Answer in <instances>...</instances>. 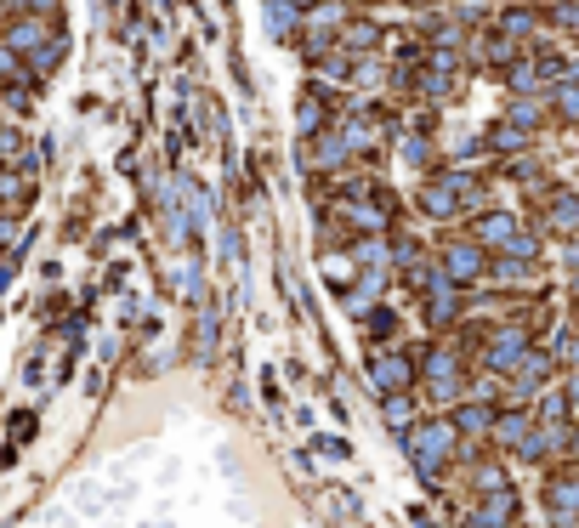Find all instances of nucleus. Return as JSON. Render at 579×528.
I'll return each mask as SVG.
<instances>
[{"instance_id":"nucleus-15","label":"nucleus","mask_w":579,"mask_h":528,"mask_svg":"<svg viewBox=\"0 0 579 528\" xmlns=\"http://www.w3.org/2000/svg\"><path fill=\"white\" fill-rule=\"evenodd\" d=\"M341 46H347V52H375V46H381V23L375 18L347 23V29H341Z\"/></svg>"},{"instance_id":"nucleus-24","label":"nucleus","mask_w":579,"mask_h":528,"mask_svg":"<svg viewBox=\"0 0 579 528\" xmlns=\"http://www.w3.org/2000/svg\"><path fill=\"white\" fill-rule=\"evenodd\" d=\"M313 449H318V455H335V460H341V455H352L347 443H335V438H318V443H313Z\"/></svg>"},{"instance_id":"nucleus-13","label":"nucleus","mask_w":579,"mask_h":528,"mask_svg":"<svg viewBox=\"0 0 579 528\" xmlns=\"http://www.w3.org/2000/svg\"><path fill=\"white\" fill-rule=\"evenodd\" d=\"M528 142H534V131H523V125H511V120H500L489 131V154H523Z\"/></svg>"},{"instance_id":"nucleus-22","label":"nucleus","mask_w":579,"mask_h":528,"mask_svg":"<svg viewBox=\"0 0 579 528\" xmlns=\"http://www.w3.org/2000/svg\"><path fill=\"white\" fill-rule=\"evenodd\" d=\"M426 148H432L426 137H404V148H398V154H404L409 165H426Z\"/></svg>"},{"instance_id":"nucleus-7","label":"nucleus","mask_w":579,"mask_h":528,"mask_svg":"<svg viewBox=\"0 0 579 528\" xmlns=\"http://www.w3.org/2000/svg\"><path fill=\"white\" fill-rule=\"evenodd\" d=\"M489 23L500 29V35L523 40V46H534V40H540V12H534V6H523V0H511V6H500V12H494Z\"/></svg>"},{"instance_id":"nucleus-3","label":"nucleus","mask_w":579,"mask_h":528,"mask_svg":"<svg viewBox=\"0 0 579 528\" xmlns=\"http://www.w3.org/2000/svg\"><path fill=\"white\" fill-rule=\"evenodd\" d=\"M369 381H375V392H409V381H415V352H369Z\"/></svg>"},{"instance_id":"nucleus-26","label":"nucleus","mask_w":579,"mask_h":528,"mask_svg":"<svg viewBox=\"0 0 579 528\" xmlns=\"http://www.w3.org/2000/svg\"><path fill=\"white\" fill-rule=\"evenodd\" d=\"M6 6H18V0H0V23H6Z\"/></svg>"},{"instance_id":"nucleus-28","label":"nucleus","mask_w":579,"mask_h":528,"mask_svg":"<svg viewBox=\"0 0 579 528\" xmlns=\"http://www.w3.org/2000/svg\"><path fill=\"white\" fill-rule=\"evenodd\" d=\"M574 472H579V466H574Z\"/></svg>"},{"instance_id":"nucleus-25","label":"nucleus","mask_w":579,"mask_h":528,"mask_svg":"<svg viewBox=\"0 0 579 528\" xmlns=\"http://www.w3.org/2000/svg\"><path fill=\"white\" fill-rule=\"evenodd\" d=\"M568 409H579V370L568 375Z\"/></svg>"},{"instance_id":"nucleus-2","label":"nucleus","mask_w":579,"mask_h":528,"mask_svg":"<svg viewBox=\"0 0 579 528\" xmlns=\"http://www.w3.org/2000/svg\"><path fill=\"white\" fill-rule=\"evenodd\" d=\"M421 375H426V392H432V398H460V375H466V364H460V352H449V347H426L421 352Z\"/></svg>"},{"instance_id":"nucleus-16","label":"nucleus","mask_w":579,"mask_h":528,"mask_svg":"<svg viewBox=\"0 0 579 528\" xmlns=\"http://www.w3.org/2000/svg\"><path fill=\"white\" fill-rule=\"evenodd\" d=\"M449 421H455L460 432H494V421H500V415H494L489 404H460L455 415H449Z\"/></svg>"},{"instance_id":"nucleus-17","label":"nucleus","mask_w":579,"mask_h":528,"mask_svg":"<svg viewBox=\"0 0 579 528\" xmlns=\"http://www.w3.org/2000/svg\"><path fill=\"white\" fill-rule=\"evenodd\" d=\"M551 103H557L562 120L579 125V74H568V80H557V86H551Z\"/></svg>"},{"instance_id":"nucleus-23","label":"nucleus","mask_w":579,"mask_h":528,"mask_svg":"<svg viewBox=\"0 0 579 528\" xmlns=\"http://www.w3.org/2000/svg\"><path fill=\"white\" fill-rule=\"evenodd\" d=\"M369 330H375V335H392V330H398V318H392V313H369Z\"/></svg>"},{"instance_id":"nucleus-11","label":"nucleus","mask_w":579,"mask_h":528,"mask_svg":"<svg viewBox=\"0 0 579 528\" xmlns=\"http://www.w3.org/2000/svg\"><path fill=\"white\" fill-rule=\"evenodd\" d=\"M301 137H318V131H324V125H330V97H324V91L318 86H307L301 91Z\"/></svg>"},{"instance_id":"nucleus-20","label":"nucleus","mask_w":579,"mask_h":528,"mask_svg":"<svg viewBox=\"0 0 579 528\" xmlns=\"http://www.w3.org/2000/svg\"><path fill=\"white\" fill-rule=\"evenodd\" d=\"M0 205H6V211H23V205H29V182H23V176H0Z\"/></svg>"},{"instance_id":"nucleus-29","label":"nucleus","mask_w":579,"mask_h":528,"mask_svg":"<svg viewBox=\"0 0 579 528\" xmlns=\"http://www.w3.org/2000/svg\"><path fill=\"white\" fill-rule=\"evenodd\" d=\"M0 233H6V228H0Z\"/></svg>"},{"instance_id":"nucleus-8","label":"nucleus","mask_w":579,"mask_h":528,"mask_svg":"<svg viewBox=\"0 0 579 528\" xmlns=\"http://www.w3.org/2000/svg\"><path fill=\"white\" fill-rule=\"evenodd\" d=\"M551 370H557V358H551V352H534V347H528L523 358H517V370H511V381H517V398L540 392L545 381H551Z\"/></svg>"},{"instance_id":"nucleus-12","label":"nucleus","mask_w":579,"mask_h":528,"mask_svg":"<svg viewBox=\"0 0 579 528\" xmlns=\"http://www.w3.org/2000/svg\"><path fill=\"white\" fill-rule=\"evenodd\" d=\"M545 103H551V91H534V97H511L506 120L523 125V131H540V125H545Z\"/></svg>"},{"instance_id":"nucleus-18","label":"nucleus","mask_w":579,"mask_h":528,"mask_svg":"<svg viewBox=\"0 0 579 528\" xmlns=\"http://www.w3.org/2000/svg\"><path fill=\"white\" fill-rule=\"evenodd\" d=\"M386 426H392L398 438H404V432H415V404H409V398H398V392H392V398H386Z\"/></svg>"},{"instance_id":"nucleus-10","label":"nucleus","mask_w":579,"mask_h":528,"mask_svg":"<svg viewBox=\"0 0 579 528\" xmlns=\"http://www.w3.org/2000/svg\"><path fill=\"white\" fill-rule=\"evenodd\" d=\"M46 40H52V29H46V18H35V12L18 23H6V46H12V52H40Z\"/></svg>"},{"instance_id":"nucleus-4","label":"nucleus","mask_w":579,"mask_h":528,"mask_svg":"<svg viewBox=\"0 0 579 528\" xmlns=\"http://www.w3.org/2000/svg\"><path fill=\"white\" fill-rule=\"evenodd\" d=\"M528 347H534V341H528V324H500V335H494L489 352H483V370H489V375H511Z\"/></svg>"},{"instance_id":"nucleus-14","label":"nucleus","mask_w":579,"mask_h":528,"mask_svg":"<svg viewBox=\"0 0 579 528\" xmlns=\"http://www.w3.org/2000/svg\"><path fill=\"white\" fill-rule=\"evenodd\" d=\"M551 228H557V233H574L579 228V194L551 188Z\"/></svg>"},{"instance_id":"nucleus-19","label":"nucleus","mask_w":579,"mask_h":528,"mask_svg":"<svg viewBox=\"0 0 579 528\" xmlns=\"http://www.w3.org/2000/svg\"><path fill=\"white\" fill-rule=\"evenodd\" d=\"M449 12H455L460 23H483V18H494L500 6H494V0H449Z\"/></svg>"},{"instance_id":"nucleus-5","label":"nucleus","mask_w":579,"mask_h":528,"mask_svg":"<svg viewBox=\"0 0 579 528\" xmlns=\"http://www.w3.org/2000/svg\"><path fill=\"white\" fill-rule=\"evenodd\" d=\"M455 318H460V284L438 267V279H432V290H426V324L443 330V324H455Z\"/></svg>"},{"instance_id":"nucleus-21","label":"nucleus","mask_w":579,"mask_h":528,"mask_svg":"<svg viewBox=\"0 0 579 528\" xmlns=\"http://www.w3.org/2000/svg\"><path fill=\"white\" fill-rule=\"evenodd\" d=\"M506 523H511V517H506V511H494L489 500H477V511L466 517V528H506Z\"/></svg>"},{"instance_id":"nucleus-27","label":"nucleus","mask_w":579,"mask_h":528,"mask_svg":"<svg viewBox=\"0 0 579 528\" xmlns=\"http://www.w3.org/2000/svg\"><path fill=\"white\" fill-rule=\"evenodd\" d=\"M545 6H579V0H545Z\"/></svg>"},{"instance_id":"nucleus-1","label":"nucleus","mask_w":579,"mask_h":528,"mask_svg":"<svg viewBox=\"0 0 579 528\" xmlns=\"http://www.w3.org/2000/svg\"><path fill=\"white\" fill-rule=\"evenodd\" d=\"M455 438H460V426L455 421H415V432H404L409 443V455H415V466H421L426 483H443V466L455 460Z\"/></svg>"},{"instance_id":"nucleus-6","label":"nucleus","mask_w":579,"mask_h":528,"mask_svg":"<svg viewBox=\"0 0 579 528\" xmlns=\"http://www.w3.org/2000/svg\"><path fill=\"white\" fill-rule=\"evenodd\" d=\"M483 267H489L483 262V245H472V239H449V245H443V273L455 284H472Z\"/></svg>"},{"instance_id":"nucleus-9","label":"nucleus","mask_w":579,"mask_h":528,"mask_svg":"<svg viewBox=\"0 0 579 528\" xmlns=\"http://www.w3.org/2000/svg\"><path fill=\"white\" fill-rule=\"evenodd\" d=\"M534 415H523V409H511V415H500V421H494V443H500V449H511V455H523L528 443L540 438V432H534Z\"/></svg>"}]
</instances>
